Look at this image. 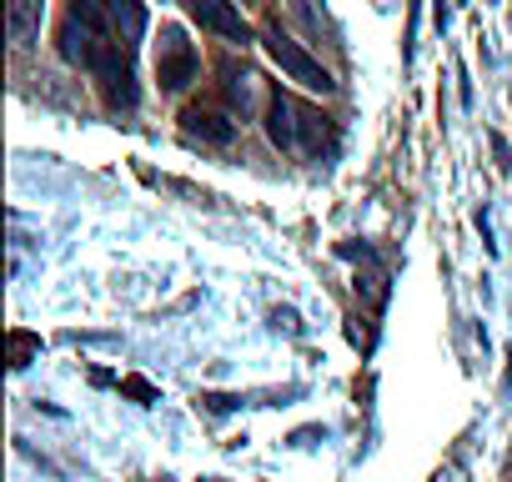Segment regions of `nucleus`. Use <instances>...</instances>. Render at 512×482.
I'll return each mask as SVG.
<instances>
[{
  "instance_id": "9d476101",
  "label": "nucleus",
  "mask_w": 512,
  "mask_h": 482,
  "mask_svg": "<svg viewBox=\"0 0 512 482\" xmlns=\"http://www.w3.org/2000/svg\"><path fill=\"white\" fill-rule=\"evenodd\" d=\"M11 342H16V367H26V352H31V337H26V332H16Z\"/></svg>"
},
{
  "instance_id": "f257e3e1",
  "label": "nucleus",
  "mask_w": 512,
  "mask_h": 482,
  "mask_svg": "<svg viewBox=\"0 0 512 482\" xmlns=\"http://www.w3.org/2000/svg\"><path fill=\"white\" fill-rule=\"evenodd\" d=\"M131 51H136V41L111 21V11L101 6V0H71L66 6V16H61V56L101 81L111 111H131L136 106Z\"/></svg>"
},
{
  "instance_id": "7ed1b4c3",
  "label": "nucleus",
  "mask_w": 512,
  "mask_h": 482,
  "mask_svg": "<svg viewBox=\"0 0 512 482\" xmlns=\"http://www.w3.org/2000/svg\"><path fill=\"white\" fill-rule=\"evenodd\" d=\"M196 71H201V56L186 41V31L181 26H161V36H156V81H161V91L166 96L186 91L196 81Z\"/></svg>"
},
{
  "instance_id": "6e6552de",
  "label": "nucleus",
  "mask_w": 512,
  "mask_h": 482,
  "mask_svg": "<svg viewBox=\"0 0 512 482\" xmlns=\"http://www.w3.org/2000/svg\"><path fill=\"white\" fill-rule=\"evenodd\" d=\"M221 91H226V101H231V111H246L251 106V91H256V76L241 66H226V81H221Z\"/></svg>"
},
{
  "instance_id": "1a4fd4ad",
  "label": "nucleus",
  "mask_w": 512,
  "mask_h": 482,
  "mask_svg": "<svg viewBox=\"0 0 512 482\" xmlns=\"http://www.w3.org/2000/svg\"><path fill=\"white\" fill-rule=\"evenodd\" d=\"M121 392H131L136 402H156V387H151V382H141V377H126V382H121Z\"/></svg>"
},
{
  "instance_id": "f03ea898",
  "label": "nucleus",
  "mask_w": 512,
  "mask_h": 482,
  "mask_svg": "<svg viewBox=\"0 0 512 482\" xmlns=\"http://www.w3.org/2000/svg\"><path fill=\"white\" fill-rule=\"evenodd\" d=\"M267 136L277 151L287 156H307V151H322V136H327V116L307 101H297L292 91H272L267 101Z\"/></svg>"
},
{
  "instance_id": "0eeeda50",
  "label": "nucleus",
  "mask_w": 512,
  "mask_h": 482,
  "mask_svg": "<svg viewBox=\"0 0 512 482\" xmlns=\"http://www.w3.org/2000/svg\"><path fill=\"white\" fill-rule=\"evenodd\" d=\"M41 21H46V6H41V0H11V41H16L21 51L36 46Z\"/></svg>"
},
{
  "instance_id": "423d86ee",
  "label": "nucleus",
  "mask_w": 512,
  "mask_h": 482,
  "mask_svg": "<svg viewBox=\"0 0 512 482\" xmlns=\"http://www.w3.org/2000/svg\"><path fill=\"white\" fill-rule=\"evenodd\" d=\"M181 126H186V136H201L206 146H226L236 136V121L226 111H216V106H191L181 116Z\"/></svg>"
},
{
  "instance_id": "20e7f679",
  "label": "nucleus",
  "mask_w": 512,
  "mask_h": 482,
  "mask_svg": "<svg viewBox=\"0 0 512 482\" xmlns=\"http://www.w3.org/2000/svg\"><path fill=\"white\" fill-rule=\"evenodd\" d=\"M262 46H267V56L297 81V86H307V91H322V96H332L337 91V81H332V71L317 61V56H307L292 36H282V31H267L262 36Z\"/></svg>"
},
{
  "instance_id": "39448f33",
  "label": "nucleus",
  "mask_w": 512,
  "mask_h": 482,
  "mask_svg": "<svg viewBox=\"0 0 512 482\" xmlns=\"http://www.w3.org/2000/svg\"><path fill=\"white\" fill-rule=\"evenodd\" d=\"M186 11H191V21H196L201 31H211V36H221V41H231V46H246V41H251V26H246V16L236 11V0H186Z\"/></svg>"
}]
</instances>
